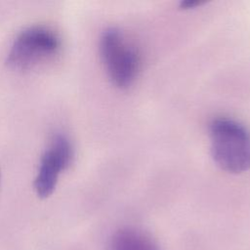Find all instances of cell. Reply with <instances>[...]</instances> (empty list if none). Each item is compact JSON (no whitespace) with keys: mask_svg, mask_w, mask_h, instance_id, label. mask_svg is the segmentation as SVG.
Wrapping results in <instances>:
<instances>
[{"mask_svg":"<svg viewBox=\"0 0 250 250\" xmlns=\"http://www.w3.org/2000/svg\"><path fill=\"white\" fill-rule=\"evenodd\" d=\"M211 154L224 171L240 174L250 170V132L229 117L214 118L209 125Z\"/></svg>","mask_w":250,"mask_h":250,"instance_id":"6da1fadb","label":"cell"},{"mask_svg":"<svg viewBox=\"0 0 250 250\" xmlns=\"http://www.w3.org/2000/svg\"><path fill=\"white\" fill-rule=\"evenodd\" d=\"M62 49L60 35L51 27L30 25L20 31L13 40L6 62L17 70H28L53 60Z\"/></svg>","mask_w":250,"mask_h":250,"instance_id":"7a4b0ae2","label":"cell"},{"mask_svg":"<svg viewBox=\"0 0 250 250\" xmlns=\"http://www.w3.org/2000/svg\"><path fill=\"white\" fill-rule=\"evenodd\" d=\"M100 54L113 85L126 89L135 82L141 69V55L121 30L110 27L102 33Z\"/></svg>","mask_w":250,"mask_h":250,"instance_id":"3957f363","label":"cell"},{"mask_svg":"<svg viewBox=\"0 0 250 250\" xmlns=\"http://www.w3.org/2000/svg\"><path fill=\"white\" fill-rule=\"evenodd\" d=\"M73 156L69 139L63 134L54 135L41 156L34 180V189L40 198H47L54 192L61 174L70 166Z\"/></svg>","mask_w":250,"mask_h":250,"instance_id":"277c9868","label":"cell"},{"mask_svg":"<svg viewBox=\"0 0 250 250\" xmlns=\"http://www.w3.org/2000/svg\"><path fill=\"white\" fill-rule=\"evenodd\" d=\"M109 250H160V248L143 230L132 227H125L112 234Z\"/></svg>","mask_w":250,"mask_h":250,"instance_id":"5b68a950","label":"cell"},{"mask_svg":"<svg viewBox=\"0 0 250 250\" xmlns=\"http://www.w3.org/2000/svg\"><path fill=\"white\" fill-rule=\"evenodd\" d=\"M204 2L202 1H197V0H188V1H183L181 2L180 7L184 10H189V9H194L197 6L203 5Z\"/></svg>","mask_w":250,"mask_h":250,"instance_id":"8992f818","label":"cell"},{"mask_svg":"<svg viewBox=\"0 0 250 250\" xmlns=\"http://www.w3.org/2000/svg\"><path fill=\"white\" fill-rule=\"evenodd\" d=\"M0 187H1V174H0Z\"/></svg>","mask_w":250,"mask_h":250,"instance_id":"52a82bcc","label":"cell"}]
</instances>
